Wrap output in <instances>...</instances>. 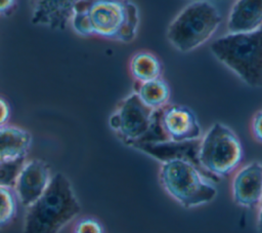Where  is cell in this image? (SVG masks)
Returning a JSON list of instances; mask_svg holds the SVG:
<instances>
[{"label":"cell","instance_id":"1","mask_svg":"<svg viewBox=\"0 0 262 233\" xmlns=\"http://www.w3.org/2000/svg\"><path fill=\"white\" fill-rule=\"evenodd\" d=\"M71 25L82 36L131 42L137 34L139 12L130 0H80Z\"/></svg>","mask_w":262,"mask_h":233},{"label":"cell","instance_id":"2","mask_svg":"<svg viewBox=\"0 0 262 233\" xmlns=\"http://www.w3.org/2000/svg\"><path fill=\"white\" fill-rule=\"evenodd\" d=\"M81 212V204L69 179L53 174L43 195L27 207L23 233H58Z\"/></svg>","mask_w":262,"mask_h":233},{"label":"cell","instance_id":"3","mask_svg":"<svg viewBox=\"0 0 262 233\" xmlns=\"http://www.w3.org/2000/svg\"><path fill=\"white\" fill-rule=\"evenodd\" d=\"M215 59L250 87H262V28L227 33L211 44Z\"/></svg>","mask_w":262,"mask_h":233},{"label":"cell","instance_id":"4","mask_svg":"<svg viewBox=\"0 0 262 233\" xmlns=\"http://www.w3.org/2000/svg\"><path fill=\"white\" fill-rule=\"evenodd\" d=\"M204 170L185 159L162 162L159 180L165 192L185 208L210 203L217 196V188L205 177Z\"/></svg>","mask_w":262,"mask_h":233},{"label":"cell","instance_id":"5","mask_svg":"<svg viewBox=\"0 0 262 233\" xmlns=\"http://www.w3.org/2000/svg\"><path fill=\"white\" fill-rule=\"evenodd\" d=\"M221 22V12L213 1H192L172 20L167 39L176 50L190 52L208 42Z\"/></svg>","mask_w":262,"mask_h":233},{"label":"cell","instance_id":"6","mask_svg":"<svg viewBox=\"0 0 262 233\" xmlns=\"http://www.w3.org/2000/svg\"><path fill=\"white\" fill-rule=\"evenodd\" d=\"M244 158L243 145L236 133L227 125L216 122L202 135L199 142L200 167L215 178L232 174Z\"/></svg>","mask_w":262,"mask_h":233},{"label":"cell","instance_id":"7","mask_svg":"<svg viewBox=\"0 0 262 233\" xmlns=\"http://www.w3.org/2000/svg\"><path fill=\"white\" fill-rule=\"evenodd\" d=\"M154 110L146 107L133 91L121 101L110 116V127L128 146L142 142L147 135L155 118Z\"/></svg>","mask_w":262,"mask_h":233},{"label":"cell","instance_id":"8","mask_svg":"<svg viewBox=\"0 0 262 233\" xmlns=\"http://www.w3.org/2000/svg\"><path fill=\"white\" fill-rule=\"evenodd\" d=\"M160 123L167 141L189 142L202 138V126L195 113L184 105H167L160 110Z\"/></svg>","mask_w":262,"mask_h":233},{"label":"cell","instance_id":"9","mask_svg":"<svg viewBox=\"0 0 262 233\" xmlns=\"http://www.w3.org/2000/svg\"><path fill=\"white\" fill-rule=\"evenodd\" d=\"M231 196L244 208H256L262 202V162L252 161L239 166L231 179Z\"/></svg>","mask_w":262,"mask_h":233},{"label":"cell","instance_id":"10","mask_svg":"<svg viewBox=\"0 0 262 233\" xmlns=\"http://www.w3.org/2000/svg\"><path fill=\"white\" fill-rule=\"evenodd\" d=\"M53 174L49 165L41 159L26 161L14 185L19 204L29 207L37 201L48 188Z\"/></svg>","mask_w":262,"mask_h":233},{"label":"cell","instance_id":"11","mask_svg":"<svg viewBox=\"0 0 262 233\" xmlns=\"http://www.w3.org/2000/svg\"><path fill=\"white\" fill-rule=\"evenodd\" d=\"M80 0H29L31 22L52 30H64L71 24Z\"/></svg>","mask_w":262,"mask_h":233},{"label":"cell","instance_id":"12","mask_svg":"<svg viewBox=\"0 0 262 233\" xmlns=\"http://www.w3.org/2000/svg\"><path fill=\"white\" fill-rule=\"evenodd\" d=\"M199 142L200 140L189 142L163 141L155 143H135L130 147L141 151L161 163L173 159H185L199 165Z\"/></svg>","mask_w":262,"mask_h":233},{"label":"cell","instance_id":"13","mask_svg":"<svg viewBox=\"0 0 262 233\" xmlns=\"http://www.w3.org/2000/svg\"><path fill=\"white\" fill-rule=\"evenodd\" d=\"M229 33L253 32L262 28V0H235L227 17Z\"/></svg>","mask_w":262,"mask_h":233},{"label":"cell","instance_id":"14","mask_svg":"<svg viewBox=\"0 0 262 233\" xmlns=\"http://www.w3.org/2000/svg\"><path fill=\"white\" fill-rule=\"evenodd\" d=\"M32 143L31 133L18 126L6 125L0 128V158L11 160L26 157Z\"/></svg>","mask_w":262,"mask_h":233},{"label":"cell","instance_id":"15","mask_svg":"<svg viewBox=\"0 0 262 233\" xmlns=\"http://www.w3.org/2000/svg\"><path fill=\"white\" fill-rule=\"evenodd\" d=\"M141 102L149 109L161 110L169 104L171 89L169 84L162 78L137 83L134 90Z\"/></svg>","mask_w":262,"mask_h":233},{"label":"cell","instance_id":"16","mask_svg":"<svg viewBox=\"0 0 262 233\" xmlns=\"http://www.w3.org/2000/svg\"><path fill=\"white\" fill-rule=\"evenodd\" d=\"M129 70L137 83L160 78L162 64L158 56L149 51L136 52L130 60Z\"/></svg>","mask_w":262,"mask_h":233},{"label":"cell","instance_id":"17","mask_svg":"<svg viewBox=\"0 0 262 233\" xmlns=\"http://www.w3.org/2000/svg\"><path fill=\"white\" fill-rule=\"evenodd\" d=\"M18 204L14 188L0 185V228L6 227L14 220Z\"/></svg>","mask_w":262,"mask_h":233},{"label":"cell","instance_id":"18","mask_svg":"<svg viewBox=\"0 0 262 233\" xmlns=\"http://www.w3.org/2000/svg\"><path fill=\"white\" fill-rule=\"evenodd\" d=\"M26 157L0 161V185L14 187L21 168L26 163Z\"/></svg>","mask_w":262,"mask_h":233},{"label":"cell","instance_id":"19","mask_svg":"<svg viewBox=\"0 0 262 233\" xmlns=\"http://www.w3.org/2000/svg\"><path fill=\"white\" fill-rule=\"evenodd\" d=\"M73 233H104V229L96 218L82 217L74 224Z\"/></svg>","mask_w":262,"mask_h":233},{"label":"cell","instance_id":"20","mask_svg":"<svg viewBox=\"0 0 262 233\" xmlns=\"http://www.w3.org/2000/svg\"><path fill=\"white\" fill-rule=\"evenodd\" d=\"M250 129L255 141L262 144V109L257 111L252 117Z\"/></svg>","mask_w":262,"mask_h":233},{"label":"cell","instance_id":"21","mask_svg":"<svg viewBox=\"0 0 262 233\" xmlns=\"http://www.w3.org/2000/svg\"><path fill=\"white\" fill-rule=\"evenodd\" d=\"M11 109L9 103L2 96H0V128L8 125L10 119Z\"/></svg>","mask_w":262,"mask_h":233},{"label":"cell","instance_id":"22","mask_svg":"<svg viewBox=\"0 0 262 233\" xmlns=\"http://www.w3.org/2000/svg\"><path fill=\"white\" fill-rule=\"evenodd\" d=\"M16 0H0V15L9 16L16 8Z\"/></svg>","mask_w":262,"mask_h":233},{"label":"cell","instance_id":"23","mask_svg":"<svg viewBox=\"0 0 262 233\" xmlns=\"http://www.w3.org/2000/svg\"><path fill=\"white\" fill-rule=\"evenodd\" d=\"M256 225H257V230L259 233H262V202L258 207V213H257V221H256Z\"/></svg>","mask_w":262,"mask_h":233},{"label":"cell","instance_id":"24","mask_svg":"<svg viewBox=\"0 0 262 233\" xmlns=\"http://www.w3.org/2000/svg\"><path fill=\"white\" fill-rule=\"evenodd\" d=\"M189 1H203V0H189ZM208 1H212V0H208ZM223 1H225V0H223Z\"/></svg>","mask_w":262,"mask_h":233}]
</instances>
